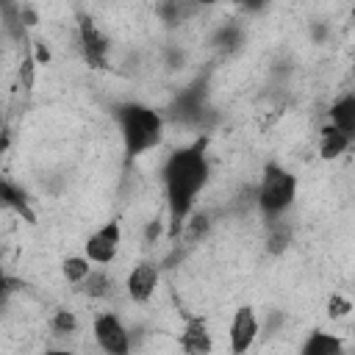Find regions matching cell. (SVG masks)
<instances>
[{"label":"cell","mask_w":355,"mask_h":355,"mask_svg":"<svg viewBox=\"0 0 355 355\" xmlns=\"http://www.w3.org/2000/svg\"><path fill=\"white\" fill-rule=\"evenodd\" d=\"M300 355H344V341L336 333L313 330L300 347Z\"/></svg>","instance_id":"obj_10"},{"label":"cell","mask_w":355,"mask_h":355,"mask_svg":"<svg viewBox=\"0 0 355 355\" xmlns=\"http://www.w3.org/2000/svg\"><path fill=\"white\" fill-rule=\"evenodd\" d=\"M119 247H122V227L119 222H105L103 227H97L86 244H83V258L89 263H97V266H105L111 261H116L119 255Z\"/></svg>","instance_id":"obj_6"},{"label":"cell","mask_w":355,"mask_h":355,"mask_svg":"<svg viewBox=\"0 0 355 355\" xmlns=\"http://www.w3.org/2000/svg\"><path fill=\"white\" fill-rule=\"evenodd\" d=\"M164 197H166V214H169V236L175 239L186 219L194 211L197 197L211 180V161L205 153V139H197L186 147H178L166 155L164 169Z\"/></svg>","instance_id":"obj_1"},{"label":"cell","mask_w":355,"mask_h":355,"mask_svg":"<svg viewBox=\"0 0 355 355\" xmlns=\"http://www.w3.org/2000/svg\"><path fill=\"white\" fill-rule=\"evenodd\" d=\"M44 355H78L72 349H61V347H53V349H44Z\"/></svg>","instance_id":"obj_20"},{"label":"cell","mask_w":355,"mask_h":355,"mask_svg":"<svg viewBox=\"0 0 355 355\" xmlns=\"http://www.w3.org/2000/svg\"><path fill=\"white\" fill-rule=\"evenodd\" d=\"M0 208H11V211L22 214L28 222L36 219L33 211H31V205H28V194L17 183H11V180H0Z\"/></svg>","instance_id":"obj_13"},{"label":"cell","mask_w":355,"mask_h":355,"mask_svg":"<svg viewBox=\"0 0 355 355\" xmlns=\"http://www.w3.org/2000/svg\"><path fill=\"white\" fill-rule=\"evenodd\" d=\"M158 266L155 263H150V261H141V263H136L130 272H128V280H125V291H128V297L133 300V302H147L153 294H155V288H158Z\"/></svg>","instance_id":"obj_8"},{"label":"cell","mask_w":355,"mask_h":355,"mask_svg":"<svg viewBox=\"0 0 355 355\" xmlns=\"http://www.w3.org/2000/svg\"><path fill=\"white\" fill-rule=\"evenodd\" d=\"M297 200V178L294 172H288L286 166L280 164H266L263 172H261V180H258V189H255V202H258V211L266 216V219H280Z\"/></svg>","instance_id":"obj_3"},{"label":"cell","mask_w":355,"mask_h":355,"mask_svg":"<svg viewBox=\"0 0 355 355\" xmlns=\"http://www.w3.org/2000/svg\"><path fill=\"white\" fill-rule=\"evenodd\" d=\"M336 130H341L344 136H355V94H344L330 105V122Z\"/></svg>","instance_id":"obj_11"},{"label":"cell","mask_w":355,"mask_h":355,"mask_svg":"<svg viewBox=\"0 0 355 355\" xmlns=\"http://www.w3.org/2000/svg\"><path fill=\"white\" fill-rule=\"evenodd\" d=\"M114 119L119 125V136H122V150L125 158L133 161L150 150H155L164 141V116L136 100H125L114 105Z\"/></svg>","instance_id":"obj_2"},{"label":"cell","mask_w":355,"mask_h":355,"mask_svg":"<svg viewBox=\"0 0 355 355\" xmlns=\"http://www.w3.org/2000/svg\"><path fill=\"white\" fill-rule=\"evenodd\" d=\"M8 291H11V280H8L6 269L0 266V308H3V302L8 300Z\"/></svg>","instance_id":"obj_19"},{"label":"cell","mask_w":355,"mask_h":355,"mask_svg":"<svg viewBox=\"0 0 355 355\" xmlns=\"http://www.w3.org/2000/svg\"><path fill=\"white\" fill-rule=\"evenodd\" d=\"M147 236H150V239L158 236V225H150V227H147Z\"/></svg>","instance_id":"obj_21"},{"label":"cell","mask_w":355,"mask_h":355,"mask_svg":"<svg viewBox=\"0 0 355 355\" xmlns=\"http://www.w3.org/2000/svg\"><path fill=\"white\" fill-rule=\"evenodd\" d=\"M261 333V322H258V313L244 305L233 313L230 319V327H227V341H230V355H247L255 344Z\"/></svg>","instance_id":"obj_7"},{"label":"cell","mask_w":355,"mask_h":355,"mask_svg":"<svg viewBox=\"0 0 355 355\" xmlns=\"http://www.w3.org/2000/svg\"><path fill=\"white\" fill-rule=\"evenodd\" d=\"M92 336H94V344L105 352V355H133V341H130V330L125 327V322L111 313V311H103L94 316L92 322Z\"/></svg>","instance_id":"obj_4"},{"label":"cell","mask_w":355,"mask_h":355,"mask_svg":"<svg viewBox=\"0 0 355 355\" xmlns=\"http://www.w3.org/2000/svg\"><path fill=\"white\" fill-rule=\"evenodd\" d=\"M239 42H241V31H239L236 25H227V28H219V31H216V44H219V47L233 50Z\"/></svg>","instance_id":"obj_17"},{"label":"cell","mask_w":355,"mask_h":355,"mask_svg":"<svg viewBox=\"0 0 355 355\" xmlns=\"http://www.w3.org/2000/svg\"><path fill=\"white\" fill-rule=\"evenodd\" d=\"M53 330L58 333V336H72V333H78V316L72 313V311H55V316H53Z\"/></svg>","instance_id":"obj_16"},{"label":"cell","mask_w":355,"mask_h":355,"mask_svg":"<svg viewBox=\"0 0 355 355\" xmlns=\"http://www.w3.org/2000/svg\"><path fill=\"white\" fill-rule=\"evenodd\" d=\"M158 11H161V17H166L169 25H175V22L183 19V14L191 11V6H183V3H166V6H161Z\"/></svg>","instance_id":"obj_18"},{"label":"cell","mask_w":355,"mask_h":355,"mask_svg":"<svg viewBox=\"0 0 355 355\" xmlns=\"http://www.w3.org/2000/svg\"><path fill=\"white\" fill-rule=\"evenodd\" d=\"M89 272H92V263H89L83 255H69V258H64V263H61V275H64V280L72 283V286H80V283L89 277Z\"/></svg>","instance_id":"obj_15"},{"label":"cell","mask_w":355,"mask_h":355,"mask_svg":"<svg viewBox=\"0 0 355 355\" xmlns=\"http://www.w3.org/2000/svg\"><path fill=\"white\" fill-rule=\"evenodd\" d=\"M86 297H92V300H103V297H108L111 291H114V280L105 275V272H100V269H92L89 272V277L78 286Z\"/></svg>","instance_id":"obj_14"},{"label":"cell","mask_w":355,"mask_h":355,"mask_svg":"<svg viewBox=\"0 0 355 355\" xmlns=\"http://www.w3.org/2000/svg\"><path fill=\"white\" fill-rule=\"evenodd\" d=\"M78 44H80L83 61H86L92 69H108L111 39L100 31V25H97L89 14H80V17H78Z\"/></svg>","instance_id":"obj_5"},{"label":"cell","mask_w":355,"mask_h":355,"mask_svg":"<svg viewBox=\"0 0 355 355\" xmlns=\"http://www.w3.org/2000/svg\"><path fill=\"white\" fill-rule=\"evenodd\" d=\"M349 144H352V139H349V136H344L341 130H336L333 125H324V128H322V133H319V155H322V158H327V161H333V158L344 155V153L349 150Z\"/></svg>","instance_id":"obj_12"},{"label":"cell","mask_w":355,"mask_h":355,"mask_svg":"<svg viewBox=\"0 0 355 355\" xmlns=\"http://www.w3.org/2000/svg\"><path fill=\"white\" fill-rule=\"evenodd\" d=\"M180 349L186 355H211L214 352V336L205 324V319L200 316H189L183 330H180V338H178Z\"/></svg>","instance_id":"obj_9"}]
</instances>
